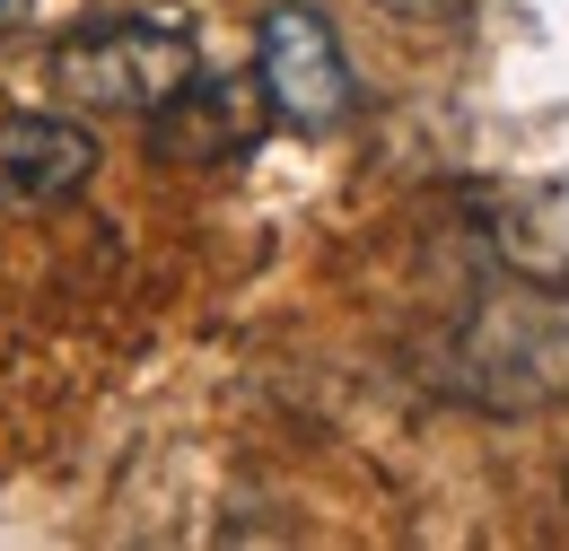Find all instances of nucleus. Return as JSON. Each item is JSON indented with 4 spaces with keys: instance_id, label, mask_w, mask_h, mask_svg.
Masks as SVG:
<instances>
[{
    "instance_id": "nucleus-1",
    "label": "nucleus",
    "mask_w": 569,
    "mask_h": 551,
    "mask_svg": "<svg viewBox=\"0 0 569 551\" xmlns=\"http://www.w3.org/2000/svg\"><path fill=\"white\" fill-rule=\"evenodd\" d=\"M53 88L88 114H158L193 79V36L158 18H88L53 44Z\"/></svg>"
},
{
    "instance_id": "nucleus-2",
    "label": "nucleus",
    "mask_w": 569,
    "mask_h": 551,
    "mask_svg": "<svg viewBox=\"0 0 569 551\" xmlns=\"http://www.w3.org/2000/svg\"><path fill=\"white\" fill-rule=\"evenodd\" d=\"M254 79H263V97H272V123H289V132H333V123H351V106H359L351 62H342L333 27H325L307 0L263 9Z\"/></svg>"
},
{
    "instance_id": "nucleus-3",
    "label": "nucleus",
    "mask_w": 569,
    "mask_h": 551,
    "mask_svg": "<svg viewBox=\"0 0 569 551\" xmlns=\"http://www.w3.org/2000/svg\"><path fill=\"white\" fill-rule=\"evenodd\" d=\"M272 123V97H263V79H184L158 114H149V158H167V167H228V158H246L254 140Z\"/></svg>"
},
{
    "instance_id": "nucleus-4",
    "label": "nucleus",
    "mask_w": 569,
    "mask_h": 551,
    "mask_svg": "<svg viewBox=\"0 0 569 551\" xmlns=\"http://www.w3.org/2000/svg\"><path fill=\"white\" fill-rule=\"evenodd\" d=\"M97 176V132L71 123V114H9L0 123V193L27 210H53L88 193Z\"/></svg>"
},
{
    "instance_id": "nucleus-5",
    "label": "nucleus",
    "mask_w": 569,
    "mask_h": 551,
    "mask_svg": "<svg viewBox=\"0 0 569 551\" xmlns=\"http://www.w3.org/2000/svg\"><path fill=\"white\" fill-rule=\"evenodd\" d=\"M386 18H465L473 0H377Z\"/></svg>"
},
{
    "instance_id": "nucleus-6",
    "label": "nucleus",
    "mask_w": 569,
    "mask_h": 551,
    "mask_svg": "<svg viewBox=\"0 0 569 551\" xmlns=\"http://www.w3.org/2000/svg\"><path fill=\"white\" fill-rule=\"evenodd\" d=\"M18 18H27V0H0V27H18Z\"/></svg>"
},
{
    "instance_id": "nucleus-7",
    "label": "nucleus",
    "mask_w": 569,
    "mask_h": 551,
    "mask_svg": "<svg viewBox=\"0 0 569 551\" xmlns=\"http://www.w3.org/2000/svg\"><path fill=\"white\" fill-rule=\"evenodd\" d=\"M561 490H569V473H561Z\"/></svg>"
}]
</instances>
